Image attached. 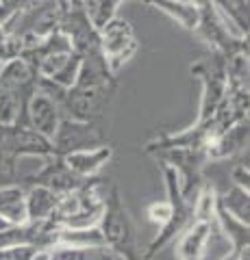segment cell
Segmentation results:
<instances>
[{
	"instance_id": "1",
	"label": "cell",
	"mask_w": 250,
	"mask_h": 260,
	"mask_svg": "<svg viewBox=\"0 0 250 260\" xmlns=\"http://www.w3.org/2000/svg\"><path fill=\"white\" fill-rule=\"evenodd\" d=\"M159 169L163 174V184H165V200L152 202L146 206V217L148 221L159 225V232L155 239L150 241V245L144 249V260H152L159 256L176 237L191 223V210L193 202L187 200L181 191L179 176L168 162H159Z\"/></svg>"
},
{
	"instance_id": "2",
	"label": "cell",
	"mask_w": 250,
	"mask_h": 260,
	"mask_svg": "<svg viewBox=\"0 0 250 260\" xmlns=\"http://www.w3.org/2000/svg\"><path fill=\"white\" fill-rule=\"evenodd\" d=\"M104 182L102 178H87L78 189L61 195L52 217L48 219L54 230H90L98 228L104 210Z\"/></svg>"
},
{
	"instance_id": "3",
	"label": "cell",
	"mask_w": 250,
	"mask_h": 260,
	"mask_svg": "<svg viewBox=\"0 0 250 260\" xmlns=\"http://www.w3.org/2000/svg\"><path fill=\"white\" fill-rule=\"evenodd\" d=\"M104 247H109L122 260H144V249L137 237V225L124 204L118 184H109L104 191V210L98 223Z\"/></svg>"
},
{
	"instance_id": "4",
	"label": "cell",
	"mask_w": 250,
	"mask_h": 260,
	"mask_svg": "<svg viewBox=\"0 0 250 260\" xmlns=\"http://www.w3.org/2000/svg\"><path fill=\"white\" fill-rule=\"evenodd\" d=\"M37 87V74L24 59L0 63V124H20L29 98Z\"/></svg>"
},
{
	"instance_id": "5",
	"label": "cell",
	"mask_w": 250,
	"mask_h": 260,
	"mask_svg": "<svg viewBox=\"0 0 250 260\" xmlns=\"http://www.w3.org/2000/svg\"><path fill=\"white\" fill-rule=\"evenodd\" d=\"M189 72L200 83L198 117L193 124H205L227 93V56L217 52H207L205 56L191 63Z\"/></svg>"
},
{
	"instance_id": "6",
	"label": "cell",
	"mask_w": 250,
	"mask_h": 260,
	"mask_svg": "<svg viewBox=\"0 0 250 260\" xmlns=\"http://www.w3.org/2000/svg\"><path fill=\"white\" fill-rule=\"evenodd\" d=\"M98 42H100V54L114 76H118V72L140 50V42L135 37L133 24L120 18V15H116L114 20H109L98 28Z\"/></svg>"
},
{
	"instance_id": "7",
	"label": "cell",
	"mask_w": 250,
	"mask_h": 260,
	"mask_svg": "<svg viewBox=\"0 0 250 260\" xmlns=\"http://www.w3.org/2000/svg\"><path fill=\"white\" fill-rule=\"evenodd\" d=\"M107 128L87 124V121H76L70 117H61L57 133L52 135V152L54 156H66L70 152H78V150H90V148H98V145L109 143Z\"/></svg>"
},
{
	"instance_id": "8",
	"label": "cell",
	"mask_w": 250,
	"mask_h": 260,
	"mask_svg": "<svg viewBox=\"0 0 250 260\" xmlns=\"http://www.w3.org/2000/svg\"><path fill=\"white\" fill-rule=\"evenodd\" d=\"M196 35L209 46V52H217L222 56H231L235 52H248V39H239L227 28V24L215 13L211 0L200 7V22Z\"/></svg>"
},
{
	"instance_id": "9",
	"label": "cell",
	"mask_w": 250,
	"mask_h": 260,
	"mask_svg": "<svg viewBox=\"0 0 250 260\" xmlns=\"http://www.w3.org/2000/svg\"><path fill=\"white\" fill-rule=\"evenodd\" d=\"M61 117H63V113H61L59 102L48 93H44L42 89L35 87L33 95H31L26 102V109H24L22 121L18 126H26L31 130H35V133L44 135L46 139H52V135L57 133Z\"/></svg>"
},
{
	"instance_id": "10",
	"label": "cell",
	"mask_w": 250,
	"mask_h": 260,
	"mask_svg": "<svg viewBox=\"0 0 250 260\" xmlns=\"http://www.w3.org/2000/svg\"><path fill=\"white\" fill-rule=\"evenodd\" d=\"M85 180L87 178H78L76 174H72L66 167V162L61 160V156H50L46 158V165L39 172L24 178V184H42L61 198V195L78 189Z\"/></svg>"
},
{
	"instance_id": "11",
	"label": "cell",
	"mask_w": 250,
	"mask_h": 260,
	"mask_svg": "<svg viewBox=\"0 0 250 260\" xmlns=\"http://www.w3.org/2000/svg\"><path fill=\"white\" fill-rule=\"evenodd\" d=\"M248 137H250V121L241 119L235 126L227 128L207 145V160L220 162L229 158H237L248 152Z\"/></svg>"
},
{
	"instance_id": "12",
	"label": "cell",
	"mask_w": 250,
	"mask_h": 260,
	"mask_svg": "<svg viewBox=\"0 0 250 260\" xmlns=\"http://www.w3.org/2000/svg\"><path fill=\"white\" fill-rule=\"evenodd\" d=\"M215 232V221H191L176 237L174 256L176 260H203L207 256V247Z\"/></svg>"
},
{
	"instance_id": "13",
	"label": "cell",
	"mask_w": 250,
	"mask_h": 260,
	"mask_svg": "<svg viewBox=\"0 0 250 260\" xmlns=\"http://www.w3.org/2000/svg\"><path fill=\"white\" fill-rule=\"evenodd\" d=\"M111 158H114V148L109 143L98 145V148H90V150L70 152L66 156H61L66 167L78 178H96Z\"/></svg>"
},
{
	"instance_id": "14",
	"label": "cell",
	"mask_w": 250,
	"mask_h": 260,
	"mask_svg": "<svg viewBox=\"0 0 250 260\" xmlns=\"http://www.w3.org/2000/svg\"><path fill=\"white\" fill-rule=\"evenodd\" d=\"M142 3L161 13H165L168 18L174 20L185 30L196 32L198 22H200V7L207 0H142Z\"/></svg>"
},
{
	"instance_id": "15",
	"label": "cell",
	"mask_w": 250,
	"mask_h": 260,
	"mask_svg": "<svg viewBox=\"0 0 250 260\" xmlns=\"http://www.w3.org/2000/svg\"><path fill=\"white\" fill-rule=\"evenodd\" d=\"M0 221L5 225L29 223L26 215V186L20 182L0 184Z\"/></svg>"
},
{
	"instance_id": "16",
	"label": "cell",
	"mask_w": 250,
	"mask_h": 260,
	"mask_svg": "<svg viewBox=\"0 0 250 260\" xmlns=\"http://www.w3.org/2000/svg\"><path fill=\"white\" fill-rule=\"evenodd\" d=\"M211 5L233 35L239 39H248L250 0H211Z\"/></svg>"
},
{
	"instance_id": "17",
	"label": "cell",
	"mask_w": 250,
	"mask_h": 260,
	"mask_svg": "<svg viewBox=\"0 0 250 260\" xmlns=\"http://www.w3.org/2000/svg\"><path fill=\"white\" fill-rule=\"evenodd\" d=\"M26 186V215L29 223H42L52 217L57 208L59 195L42 184H24Z\"/></svg>"
},
{
	"instance_id": "18",
	"label": "cell",
	"mask_w": 250,
	"mask_h": 260,
	"mask_svg": "<svg viewBox=\"0 0 250 260\" xmlns=\"http://www.w3.org/2000/svg\"><path fill=\"white\" fill-rule=\"evenodd\" d=\"M215 232L227 239L229 247L233 249H248L250 247V223H244L229 215L220 204L215 206Z\"/></svg>"
},
{
	"instance_id": "19",
	"label": "cell",
	"mask_w": 250,
	"mask_h": 260,
	"mask_svg": "<svg viewBox=\"0 0 250 260\" xmlns=\"http://www.w3.org/2000/svg\"><path fill=\"white\" fill-rule=\"evenodd\" d=\"M18 154H15V124L5 126L0 124V184L18 182L15 180V165H18Z\"/></svg>"
},
{
	"instance_id": "20",
	"label": "cell",
	"mask_w": 250,
	"mask_h": 260,
	"mask_svg": "<svg viewBox=\"0 0 250 260\" xmlns=\"http://www.w3.org/2000/svg\"><path fill=\"white\" fill-rule=\"evenodd\" d=\"M217 204H220L229 215L244 223H250V193L248 189L231 184L229 191L217 193Z\"/></svg>"
},
{
	"instance_id": "21",
	"label": "cell",
	"mask_w": 250,
	"mask_h": 260,
	"mask_svg": "<svg viewBox=\"0 0 250 260\" xmlns=\"http://www.w3.org/2000/svg\"><path fill=\"white\" fill-rule=\"evenodd\" d=\"M50 260H122L109 247H52Z\"/></svg>"
},
{
	"instance_id": "22",
	"label": "cell",
	"mask_w": 250,
	"mask_h": 260,
	"mask_svg": "<svg viewBox=\"0 0 250 260\" xmlns=\"http://www.w3.org/2000/svg\"><path fill=\"white\" fill-rule=\"evenodd\" d=\"M126 3V0H92L87 5V13L96 28H100L102 24H107L109 20H114L118 15V9Z\"/></svg>"
},
{
	"instance_id": "23",
	"label": "cell",
	"mask_w": 250,
	"mask_h": 260,
	"mask_svg": "<svg viewBox=\"0 0 250 260\" xmlns=\"http://www.w3.org/2000/svg\"><path fill=\"white\" fill-rule=\"evenodd\" d=\"M248 180H250V172H248V152L241 154L239 160L233 165L231 169V182L235 186H241V189H248Z\"/></svg>"
},
{
	"instance_id": "24",
	"label": "cell",
	"mask_w": 250,
	"mask_h": 260,
	"mask_svg": "<svg viewBox=\"0 0 250 260\" xmlns=\"http://www.w3.org/2000/svg\"><path fill=\"white\" fill-rule=\"evenodd\" d=\"M35 3L39 0H0V5L7 9V13H15V11H22V9H29V7H33Z\"/></svg>"
},
{
	"instance_id": "25",
	"label": "cell",
	"mask_w": 250,
	"mask_h": 260,
	"mask_svg": "<svg viewBox=\"0 0 250 260\" xmlns=\"http://www.w3.org/2000/svg\"><path fill=\"white\" fill-rule=\"evenodd\" d=\"M220 260H248V249H233V247H229V251Z\"/></svg>"
},
{
	"instance_id": "26",
	"label": "cell",
	"mask_w": 250,
	"mask_h": 260,
	"mask_svg": "<svg viewBox=\"0 0 250 260\" xmlns=\"http://www.w3.org/2000/svg\"><path fill=\"white\" fill-rule=\"evenodd\" d=\"M31 260H50V249H37Z\"/></svg>"
},
{
	"instance_id": "27",
	"label": "cell",
	"mask_w": 250,
	"mask_h": 260,
	"mask_svg": "<svg viewBox=\"0 0 250 260\" xmlns=\"http://www.w3.org/2000/svg\"><path fill=\"white\" fill-rule=\"evenodd\" d=\"M92 0H68V5L70 7H83V9L87 11V5H90Z\"/></svg>"
}]
</instances>
